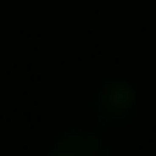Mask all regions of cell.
I'll use <instances>...</instances> for the list:
<instances>
[{
  "instance_id": "cell-1",
  "label": "cell",
  "mask_w": 156,
  "mask_h": 156,
  "mask_svg": "<svg viewBox=\"0 0 156 156\" xmlns=\"http://www.w3.org/2000/svg\"><path fill=\"white\" fill-rule=\"evenodd\" d=\"M133 109H136V88L126 82H105L92 95V112L105 126H119L122 119L133 115Z\"/></svg>"
},
{
  "instance_id": "cell-2",
  "label": "cell",
  "mask_w": 156,
  "mask_h": 156,
  "mask_svg": "<svg viewBox=\"0 0 156 156\" xmlns=\"http://www.w3.org/2000/svg\"><path fill=\"white\" fill-rule=\"evenodd\" d=\"M48 156H112L109 146L102 143L88 129H65V133L51 143Z\"/></svg>"
}]
</instances>
